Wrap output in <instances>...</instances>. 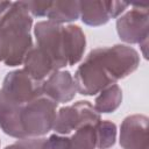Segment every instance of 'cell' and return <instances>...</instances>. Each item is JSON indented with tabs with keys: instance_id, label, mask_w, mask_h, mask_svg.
Here are the masks:
<instances>
[{
	"instance_id": "obj_23",
	"label": "cell",
	"mask_w": 149,
	"mask_h": 149,
	"mask_svg": "<svg viewBox=\"0 0 149 149\" xmlns=\"http://www.w3.org/2000/svg\"><path fill=\"white\" fill-rule=\"evenodd\" d=\"M3 149H24L17 141L15 142V143H13V144H9V146H7L6 148H3Z\"/></svg>"
},
{
	"instance_id": "obj_21",
	"label": "cell",
	"mask_w": 149,
	"mask_h": 149,
	"mask_svg": "<svg viewBox=\"0 0 149 149\" xmlns=\"http://www.w3.org/2000/svg\"><path fill=\"white\" fill-rule=\"evenodd\" d=\"M44 141H45V137H42V136H27L17 140V142L24 149H42Z\"/></svg>"
},
{
	"instance_id": "obj_17",
	"label": "cell",
	"mask_w": 149,
	"mask_h": 149,
	"mask_svg": "<svg viewBox=\"0 0 149 149\" xmlns=\"http://www.w3.org/2000/svg\"><path fill=\"white\" fill-rule=\"evenodd\" d=\"M95 141L98 149H108L114 146L116 140V126L112 121L100 120L95 126Z\"/></svg>"
},
{
	"instance_id": "obj_4",
	"label": "cell",
	"mask_w": 149,
	"mask_h": 149,
	"mask_svg": "<svg viewBox=\"0 0 149 149\" xmlns=\"http://www.w3.org/2000/svg\"><path fill=\"white\" fill-rule=\"evenodd\" d=\"M116 31L119 37L129 44H140L143 56H147L149 36V8L148 6L133 5V8L119 16L116 20Z\"/></svg>"
},
{
	"instance_id": "obj_13",
	"label": "cell",
	"mask_w": 149,
	"mask_h": 149,
	"mask_svg": "<svg viewBox=\"0 0 149 149\" xmlns=\"http://www.w3.org/2000/svg\"><path fill=\"white\" fill-rule=\"evenodd\" d=\"M64 33V48L68 65L72 66L77 64L85 51L86 38L81 28L76 24H69L63 27Z\"/></svg>"
},
{
	"instance_id": "obj_2",
	"label": "cell",
	"mask_w": 149,
	"mask_h": 149,
	"mask_svg": "<svg viewBox=\"0 0 149 149\" xmlns=\"http://www.w3.org/2000/svg\"><path fill=\"white\" fill-rule=\"evenodd\" d=\"M56 107L57 102L44 94L24 104L21 109V125L26 137L49 133L56 119Z\"/></svg>"
},
{
	"instance_id": "obj_1",
	"label": "cell",
	"mask_w": 149,
	"mask_h": 149,
	"mask_svg": "<svg viewBox=\"0 0 149 149\" xmlns=\"http://www.w3.org/2000/svg\"><path fill=\"white\" fill-rule=\"evenodd\" d=\"M31 26L33 17L23 1H0V35L5 48V65L23 64L27 54L33 48Z\"/></svg>"
},
{
	"instance_id": "obj_7",
	"label": "cell",
	"mask_w": 149,
	"mask_h": 149,
	"mask_svg": "<svg viewBox=\"0 0 149 149\" xmlns=\"http://www.w3.org/2000/svg\"><path fill=\"white\" fill-rule=\"evenodd\" d=\"M101 120L100 114L91 105L90 101L80 100L71 106L59 108L56 114L52 129L56 134L68 135L86 125H97Z\"/></svg>"
},
{
	"instance_id": "obj_3",
	"label": "cell",
	"mask_w": 149,
	"mask_h": 149,
	"mask_svg": "<svg viewBox=\"0 0 149 149\" xmlns=\"http://www.w3.org/2000/svg\"><path fill=\"white\" fill-rule=\"evenodd\" d=\"M91 51L115 80V83L116 80L129 76L140 65L139 52L134 48L125 44L97 48Z\"/></svg>"
},
{
	"instance_id": "obj_8",
	"label": "cell",
	"mask_w": 149,
	"mask_h": 149,
	"mask_svg": "<svg viewBox=\"0 0 149 149\" xmlns=\"http://www.w3.org/2000/svg\"><path fill=\"white\" fill-rule=\"evenodd\" d=\"M43 81L29 76L23 69L14 70L6 74L2 81V92L17 104L24 105L43 94Z\"/></svg>"
},
{
	"instance_id": "obj_6",
	"label": "cell",
	"mask_w": 149,
	"mask_h": 149,
	"mask_svg": "<svg viewBox=\"0 0 149 149\" xmlns=\"http://www.w3.org/2000/svg\"><path fill=\"white\" fill-rule=\"evenodd\" d=\"M73 80L77 92L83 95H94L107 86L115 84V80L92 51L88 52L85 61L76 70Z\"/></svg>"
},
{
	"instance_id": "obj_16",
	"label": "cell",
	"mask_w": 149,
	"mask_h": 149,
	"mask_svg": "<svg viewBox=\"0 0 149 149\" xmlns=\"http://www.w3.org/2000/svg\"><path fill=\"white\" fill-rule=\"evenodd\" d=\"M122 102V91L119 85L113 84L99 92L94 100V108L100 113H113Z\"/></svg>"
},
{
	"instance_id": "obj_22",
	"label": "cell",
	"mask_w": 149,
	"mask_h": 149,
	"mask_svg": "<svg viewBox=\"0 0 149 149\" xmlns=\"http://www.w3.org/2000/svg\"><path fill=\"white\" fill-rule=\"evenodd\" d=\"M5 59V48H3V41L0 35V62H3Z\"/></svg>"
},
{
	"instance_id": "obj_19",
	"label": "cell",
	"mask_w": 149,
	"mask_h": 149,
	"mask_svg": "<svg viewBox=\"0 0 149 149\" xmlns=\"http://www.w3.org/2000/svg\"><path fill=\"white\" fill-rule=\"evenodd\" d=\"M42 149H73L70 137L59 134H52L45 139Z\"/></svg>"
},
{
	"instance_id": "obj_18",
	"label": "cell",
	"mask_w": 149,
	"mask_h": 149,
	"mask_svg": "<svg viewBox=\"0 0 149 149\" xmlns=\"http://www.w3.org/2000/svg\"><path fill=\"white\" fill-rule=\"evenodd\" d=\"M95 125H86L76 129L74 134L70 137L73 149H95Z\"/></svg>"
},
{
	"instance_id": "obj_14",
	"label": "cell",
	"mask_w": 149,
	"mask_h": 149,
	"mask_svg": "<svg viewBox=\"0 0 149 149\" xmlns=\"http://www.w3.org/2000/svg\"><path fill=\"white\" fill-rule=\"evenodd\" d=\"M23 70L38 81H43L54 71V65L49 57L37 47H33L23 61Z\"/></svg>"
},
{
	"instance_id": "obj_9",
	"label": "cell",
	"mask_w": 149,
	"mask_h": 149,
	"mask_svg": "<svg viewBox=\"0 0 149 149\" xmlns=\"http://www.w3.org/2000/svg\"><path fill=\"white\" fill-rule=\"evenodd\" d=\"M128 6L121 1H79V14L85 24L98 27L118 17Z\"/></svg>"
},
{
	"instance_id": "obj_15",
	"label": "cell",
	"mask_w": 149,
	"mask_h": 149,
	"mask_svg": "<svg viewBox=\"0 0 149 149\" xmlns=\"http://www.w3.org/2000/svg\"><path fill=\"white\" fill-rule=\"evenodd\" d=\"M79 15V1H51L47 13L49 21L57 24L76 21Z\"/></svg>"
},
{
	"instance_id": "obj_10",
	"label": "cell",
	"mask_w": 149,
	"mask_h": 149,
	"mask_svg": "<svg viewBox=\"0 0 149 149\" xmlns=\"http://www.w3.org/2000/svg\"><path fill=\"white\" fill-rule=\"evenodd\" d=\"M148 121L142 114L125 118L120 127V146L123 149H149Z\"/></svg>"
},
{
	"instance_id": "obj_5",
	"label": "cell",
	"mask_w": 149,
	"mask_h": 149,
	"mask_svg": "<svg viewBox=\"0 0 149 149\" xmlns=\"http://www.w3.org/2000/svg\"><path fill=\"white\" fill-rule=\"evenodd\" d=\"M63 27L64 26L62 24H57L47 20L37 22L34 28L36 47L49 57L55 71L61 70L68 65L64 48Z\"/></svg>"
},
{
	"instance_id": "obj_11",
	"label": "cell",
	"mask_w": 149,
	"mask_h": 149,
	"mask_svg": "<svg viewBox=\"0 0 149 149\" xmlns=\"http://www.w3.org/2000/svg\"><path fill=\"white\" fill-rule=\"evenodd\" d=\"M43 94L52 99L55 102H69L77 92L74 80L69 71H54L42 84Z\"/></svg>"
},
{
	"instance_id": "obj_20",
	"label": "cell",
	"mask_w": 149,
	"mask_h": 149,
	"mask_svg": "<svg viewBox=\"0 0 149 149\" xmlns=\"http://www.w3.org/2000/svg\"><path fill=\"white\" fill-rule=\"evenodd\" d=\"M27 10L33 16L42 17L47 16V13L50 8L51 1H23Z\"/></svg>"
},
{
	"instance_id": "obj_12",
	"label": "cell",
	"mask_w": 149,
	"mask_h": 149,
	"mask_svg": "<svg viewBox=\"0 0 149 149\" xmlns=\"http://www.w3.org/2000/svg\"><path fill=\"white\" fill-rule=\"evenodd\" d=\"M22 106L9 99L0 90V128L5 134L17 140L26 137L21 125Z\"/></svg>"
}]
</instances>
